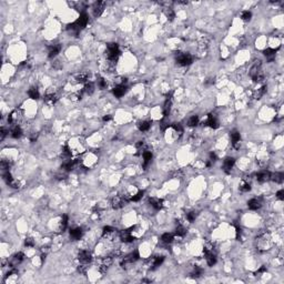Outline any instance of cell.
I'll list each match as a JSON object with an SVG mask.
<instances>
[{
	"instance_id": "obj_44",
	"label": "cell",
	"mask_w": 284,
	"mask_h": 284,
	"mask_svg": "<svg viewBox=\"0 0 284 284\" xmlns=\"http://www.w3.org/2000/svg\"><path fill=\"white\" fill-rule=\"evenodd\" d=\"M98 84H99V87H100L101 89H105V88L107 87V81H105L103 78H99V80H98Z\"/></svg>"
},
{
	"instance_id": "obj_37",
	"label": "cell",
	"mask_w": 284,
	"mask_h": 284,
	"mask_svg": "<svg viewBox=\"0 0 284 284\" xmlns=\"http://www.w3.org/2000/svg\"><path fill=\"white\" fill-rule=\"evenodd\" d=\"M67 225H68V216L64 214V216H62V219H61V226H60V229H61L62 232L66 230Z\"/></svg>"
},
{
	"instance_id": "obj_34",
	"label": "cell",
	"mask_w": 284,
	"mask_h": 284,
	"mask_svg": "<svg viewBox=\"0 0 284 284\" xmlns=\"http://www.w3.org/2000/svg\"><path fill=\"white\" fill-rule=\"evenodd\" d=\"M164 261V257H156L153 259V263H152V266H153V269H156V267H158V266H160L161 264H162V262Z\"/></svg>"
},
{
	"instance_id": "obj_45",
	"label": "cell",
	"mask_w": 284,
	"mask_h": 284,
	"mask_svg": "<svg viewBox=\"0 0 284 284\" xmlns=\"http://www.w3.org/2000/svg\"><path fill=\"white\" fill-rule=\"evenodd\" d=\"M63 154H64V156H71V151H70V149H69L68 146H64V148H63Z\"/></svg>"
},
{
	"instance_id": "obj_32",
	"label": "cell",
	"mask_w": 284,
	"mask_h": 284,
	"mask_svg": "<svg viewBox=\"0 0 284 284\" xmlns=\"http://www.w3.org/2000/svg\"><path fill=\"white\" fill-rule=\"evenodd\" d=\"M202 273H203V270H202L201 267L195 266V267L193 269L192 273H191V276H192V278H195V279H198V278H200V276H201Z\"/></svg>"
},
{
	"instance_id": "obj_24",
	"label": "cell",
	"mask_w": 284,
	"mask_h": 284,
	"mask_svg": "<svg viewBox=\"0 0 284 284\" xmlns=\"http://www.w3.org/2000/svg\"><path fill=\"white\" fill-rule=\"evenodd\" d=\"M21 136H22V130H21L20 127L16 125V127L11 130V137L14 138V139H19Z\"/></svg>"
},
{
	"instance_id": "obj_16",
	"label": "cell",
	"mask_w": 284,
	"mask_h": 284,
	"mask_svg": "<svg viewBox=\"0 0 284 284\" xmlns=\"http://www.w3.org/2000/svg\"><path fill=\"white\" fill-rule=\"evenodd\" d=\"M82 236V230L80 228H74L70 230V238L72 240H80Z\"/></svg>"
},
{
	"instance_id": "obj_40",
	"label": "cell",
	"mask_w": 284,
	"mask_h": 284,
	"mask_svg": "<svg viewBox=\"0 0 284 284\" xmlns=\"http://www.w3.org/2000/svg\"><path fill=\"white\" fill-rule=\"evenodd\" d=\"M115 231V228H112V226H109V225H108V226H105V228H103V236L113 233Z\"/></svg>"
},
{
	"instance_id": "obj_20",
	"label": "cell",
	"mask_w": 284,
	"mask_h": 284,
	"mask_svg": "<svg viewBox=\"0 0 284 284\" xmlns=\"http://www.w3.org/2000/svg\"><path fill=\"white\" fill-rule=\"evenodd\" d=\"M28 96L30 97L31 99H33V100H37V99H39V97H40V93H39V91H38V89L36 87H32L29 89V91H28Z\"/></svg>"
},
{
	"instance_id": "obj_19",
	"label": "cell",
	"mask_w": 284,
	"mask_h": 284,
	"mask_svg": "<svg viewBox=\"0 0 284 284\" xmlns=\"http://www.w3.org/2000/svg\"><path fill=\"white\" fill-rule=\"evenodd\" d=\"M283 178H284V174L282 173V172H276V173H271L270 180L274 181L276 183H281V182L283 181Z\"/></svg>"
},
{
	"instance_id": "obj_14",
	"label": "cell",
	"mask_w": 284,
	"mask_h": 284,
	"mask_svg": "<svg viewBox=\"0 0 284 284\" xmlns=\"http://www.w3.org/2000/svg\"><path fill=\"white\" fill-rule=\"evenodd\" d=\"M127 92V87L124 84H119L118 87H115L113 89V94L117 98H121L122 96H124V93Z\"/></svg>"
},
{
	"instance_id": "obj_18",
	"label": "cell",
	"mask_w": 284,
	"mask_h": 284,
	"mask_svg": "<svg viewBox=\"0 0 284 284\" xmlns=\"http://www.w3.org/2000/svg\"><path fill=\"white\" fill-rule=\"evenodd\" d=\"M247 206H249L250 210L255 211V210H257V209L261 208V203H260V201L257 200V199H251L250 201L247 202Z\"/></svg>"
},
{
	"instance_id": "obj_10",
	"label": "cell",
	"mask_w": 284,
	"mask_h": 284,
	"mask_svg": "<svg viewBox=\"0 0 284 284\" xmlns=\"http://www.w3.org/2000/svg\"><path fill=\"white\" fill-rule=\"evenodd\" d=\"M204 124H205V125H209V127L212 129L219 128V121L216 119V117H213L212 113L208 115V119H206V121L204 122Z\"/></svg>"
},
{
	"instance_id": "obj_49",
	"label": "cell",
	"mask_w": 284,
	"mask_h": 284,
	"mask_svg": "<svg viewBox=\"0 0 284 284\" xmlns=\"http://www.w3.org/2000/svg\"><path fill=\"white\" fill-rule=\"evenodd\" d=\"M210 161H211V162H214V161H216V154L214 153V152H211V153H210Z\"/></svg>"
},
{
	"instance_id": "obj_46",
	"label": "cell",
	"mask_w": 284,
	"mask_h": 284,
	"mask_svg": "<svg viewBox=\"0 0 284 284\" xmlns=\"http://www.w3.org/2000/svg\"><path fill=\"white\" fill-rule=\"evenodd\" d=\"M276 197L279 198L280 200H282V201H283V200H284V190H280V191H278V193H276Z\"/></svg>"
},
{
	"instance_id": "obj_51",
	"label": "cell",
	"mask_w": 284,
	"mask_h": 284,
	"mask_svg": "<svg viewBox=\"0 0 284 284\" xmlns=\"http://www.w3.org/2000/svg\"><path fill=\"white\" fill-rule=\"evenodd\" d=\"M78 271L80 272V273H82V274H86V266H84V265H79Z\"/></svg>"
},
{
	"instance_id": "obj_28",
	"label": "cell",
	"mask_w": 284,
	"mask_h": 284,
	"mask_svg": "<svg viewBox=\"0 0 284 284\" xmlns=\"http://www.w3.org/2000/svg\"><path fill=\"white\" fill-rule=\"evenodd\" d=\"M175 234H177L178 236H184V235L187 234V229L184 228L183 225L179 224L175 228Z\"/></svg>"
},
{
	"instance_id": "obj_1",
	"label": "cell",
	"mask_w": 284,
	"mask_h": 284,
	"mask_svg": "<svg viewBox=\"0 0 284 284\" xmlns=\"http://www.w3.org/2000/svg\"><path fill=\"white\" fill-rule=\"evenodd\" d=\"M175 60H177V63L179 66H182V67H187V66H190L192 63L193 61V57L190 53H182V52H179L175 55Z\"/></svg>"
},
{
	"instance_id": "obj_12",
	"label": "cell",
	"mask_w": 284,
	"mask_h": 284,
	"mask_svg": "<svg viewBox=\"0 0 284 284\" xmlns=\"http://www.w3.org/2000/svg\"><path fill=\"white\" fill-rule=\"evenodd\" d=\"M271 178V172L269 171H261L257 174V180L259 182H266Z\"/></svg>"
},
{
	"instance_id": "obj_22",
	"label": "cell",
	"mask_w": 284,
	"mask_h": 284,
	"mask_svg": "<svg viewBox=\"0 0 284 284\" xmlns=\"http://www.w3.org/2000/svg\"><path fill=\"white\" fill-rule=\"evenodd\" d=\"M45 101H46L48 105H55L56 102L58 101V96L55 93H51V94H47L45 97Z\"/></svg>"
},
{
	"instance_id": "obj_25",
	"label": "cell",
	"mask_w": 284,
	"mask_h": 284,
	"mask_svg": "<svg viewBox=\"0 0 284 284\" xmlns=\"http://www.w3.org/2000/svg\"><path fill=\"white\" fill-rule=\"evenodd\" d=\"M263 53L265 56L266 58H269L270 60H272L275 57V53H276V49H273V48H267L265 50L263 51Z\"/></svg>"
},
{
	"instance_id": "obj_39",
	"label": "cell",
	"mask_w": 284,
	"mask_h": 284,
	"mask_svg": "<svg viewBox=\"0 0 284 284\" xmlns=\"http://www.w3.org/2000/svg\"><path fill=\"white\" fill-rule=\"evenodd\" d=\"M266 89H267V88H266V86H263L261 89H259V91L255 93V98H257V99H261V97L265 94Z\"/></svg>"
},
{
	"instance_id": "obj_52",
	"label": "cell",
	"mask_w": 284,
	"mask_h": 284,
	"mask_svg": "<svg viewBox=\"0 0 284 284\" xmlns=\"http://www.w3.org/2000/svg\"><path fill=\"white\" fill-rule=\"evenodd\" d=\"M111 119H112V117H111V115H105V117H103V119H102V120H103L105 122H108V121H110Z\"/></svg>"
},
{
	"instance_id": "obj_30",
	"label": "cell",
	"mask_w": 284,
	"mask_h": 284,
	"mask_svg": "<svg viewBox=\"0 0 284 284\" xmlns=\"http://www.w3.org/2000/svg\"><path fill=\"white\" fill-rule=\"evenodd\" d=\"M164 14L165 17L168 18V20H170V21H172L174 19V17H175V14H174L173 9H171V8H167V9L164 10Z\"/></svg>"
},
{
	"instance_id": "obj_5",
	"label": "cell",
	"mask_w": 284,
	"mask_h": 284,
	"mask_svg": "<svg viewBox=\"0 0 284 284\" xmlns=\"http://www.w3.org/2000/svg\"><path fill=\"white\" fill-rule=\"evenodd\" d=\"M105 1H97V2H94V5H93V16H94L96 18L100 17L101 14H102V12H103V10H105Z\"/></svg>"
},
{
	"instance_id": "obj_38",
	"label": "cell",
	"mask_w": 284,
	"mask_h": 284,
	"mask_svg": "<svg viewBox=\"0 0 284 284\" xmlns=\"http://www.w3.org/2000/svg\"><path fill=\"white\" fill-rule=\"evenodd\" d=\"M171 127L174 129V131L175 132H178L181 136L182 133H183V128H182V125L180 123H173V124H171Z\"/></svg>"
},
{
	"instance_id": "obj_21",
	"label": "cell",
	"mask_w": 284,
	"mask_h": 284,
	"mask_svg": "<svg viewBox=\"0 0 284 284\" xmlns=\"http://www.w3.org/2000/svg\"><path fill=\"white\" fill-rule=\"evenodd\" d=\"M151 121H142V122H139V124H138V128H139V130L140 131H142V132H144V131H148L149 129H150V127H151Z\"/></svg>"
},
{
	"instance_id": "obj_8",
	"label": "cell",
	"mask_w": 284,
	"mask_h": 284,
	"mask_svg": "<svg viewBox=\"0 0 284 284\" xmlns=\"http://www.w3.org/2000/svg\"><path fill=\"white\" fill-rule=\"evenodd\" d=\"M234 163H235V159L232 158V156H229L224 160V163H223V170H224L225 173L229 174L231 172V170L233 168Z\"/></svg>"
},
{
	"instance_id": "obj_9",
	"label": "cell",
	"mask_w": 284,
	"mask_h": 284,
	"mask_svg": "<svg viewBox=\"0 0 284 284\" xmlns=\"http://www.w3.org/2000/svg\"><path fill=\"white\" fill-rule=\"evenodd\" d=\"M128 199H124V197H115L112 200V206L113 209H120L127 203Z\"/></svg>"
},
{
	"instance_id": "obj_36",
	"label": "cell",
	"mask_w": 284,
	"mask_h": 284,
	"mask_svg": "<svg viewBox=\"0 0 284 284\" xmlns=\"http://www.w3.org/2000/svg\"><path fill=\"white\" fill-rule=\"evenodd\" d=\"M4 180H5L6 183L8 184V185H10V184L14 182V178H12V175H11V173H10L9 171H6V173L4 174Z\"/></svg>"
},
{
	"instance_id": "obj_27",
	"label": "cell",
	"mask_w": 284,
	"mask_h": 284,
	"mask_svg": "<svg viewBox=\"0 0 284 284\" xmlns=\"http://www.w3.org/2000/svg\"><path fill=\"white\" fill-rule=\"evenodd\" d=\"M77 80H78V82L80 83H87L88 80H89V76H88V74H86V72H81V74H79L78 76H77Z\"/></svg>"
},
{
	"instance_id": "obj_50",
	"label": "cell",
	"mask_w": 284,
	"mask_h": 284,
	"mask_svg": "<svg viewBox=\"0 0 284 284\" xmlns=\"http://www.w3.org/2000/svg\"><path fill=\"white\" fill-rule=\"evenodd\" d=\"M264 272H266V267L265 266H261L259 270L257 271V273L255 274H261V273H264Z\"/></svg>"
},
{
	"instance_id": "obj_7",
	"label": "cell",
	"mask_w": 284,
	"mask_h": 284,
	"mask_svg": "<svg viewBox=\"0 0 284 284\" xmlns=\"http://www.w3.org/2000/svg\"><path fill=\"white\" fill-rule=\"evenodd\" d=\"M230 136H231V139H232V144L235 149H239L240 148V140H241V136H240V132L238 130H232L230 132Z\"/></svg>"
},
{
	"instance_id": "obj_47",
	"label": "cell",
	"mask_w": 284,
	"mask_h": 284,
	"mask_svg": "<svg viewBox=\"0 0 284 284\" xmlns=\"http://www.w3.org/2000/svg\"><path fill=\"white\" fill-rule=\"evenodd\" d=\"M235 230H236V239L240 240L241 238V234H242V229L240 226H235Z\"/></svg>"
},
{
	"instance_id": "obj_3",
	"label": "cell",
	"mask_w": 284,
	"mask_h": 284,
	"mask_svg": "<svg viewBox=\"0 0 284 284\" xmlns=\"http://www.w3.org/2000/svg\"><path fill=\"white\" fill-rule=\"evenodd\" d=\"M139 257H140L139 252H138V251H134V252H132L131 254H129L127 257H124V260L121 262V265H122V267H127L129 264H132L133 262L138 261Z\"/></svg>"
},
{
	"instance_id": "obj_33",
	"label": "cell",
	"mask_w": 284,
	"mask_h": 284,
	"mask_svg": "<svg viewBox=\"0 0 284 284\" xmlns=\"http://www.w3.org/2000/svg\"><path fill=\"white\" fill-rule=\"evenodd\" d=\"M250 190H251V184L247 181H243L242 184L240 185V191L241 192H249Z\"/></svg>"
},
{
	"instance_id": "obj_15",
	"label": "cell",
	"mask_w": 284,
	"mask_h": 284,
	"mask_svg": "<svg viewBox=\"0 0 284 284\" xmlns=\"http://www.w3.org/2000/svg\"><path fill=\"white\" fill-rule=\"evenodd\" d=\"M60 50H61V46H60V45H53V46H50L49 47V53H48V57H49L50 59L55 58L56 56L60 52Z\"/></svg>"
},
{
	"instance_id": "obj_53",
	"label": "cell",
	"mask_w": 284,
	"mask_h": 284,
	"mask_svg": "<svg viewBox=\"0 0 284 284\" xmlns=\"http://www.w3.org/2000/svg\"><path fill=\"white\" fill-rule=\"evenodd\" d=\"M142 282H143V283H150L151 281H150V280H147V279H143L142 280Z\"/></svg>"
},
{
	"instance_id": "obj_13",
	"label": "cell",
	"mask_w": 284,
	"mask_h": 284,
	"mask_svg": "<svg viewBox=\"0 0 284 284\" xmlns=\"http://www.w3.org/2000/svg\"><path fill=\"white\" fill-rule=\"evenodd\" d=\"M149 202L156 210H161L163 206V200L162 199H156V198H150Z\"/></svg>"
},
{
	"instance_id": "obj_42",
	"label": "cell",
	"mask_w": 284,
	"mask_h": 284,
	"mask_svg": "<svg viewBox=\"0 0 284 284\" xmlns=\"http://www.w3.org/2000/svg\"><path fill=\"white\" fill-rule=\"evenodd\" d=\"M187 219H188L189 222H194L197 219V213L195 212H189L187 214Z\"/></svg>"
},
{
	"instance_id": "obj_48",
	"label": "cell",
	"mask_w": 284,
	"mask_h": 284,
	"mask_svg": "<svg viewBox=\"0 0 284 284\" xmlns=\"http://www.w3.org/2000/svg\"><path fill=\"white\" fill-rule=\"evenodd\" d=\"M0 133H1V137H0V139H1V140H4V139H5V137L7 136V130H6L5 128H1V131H0Z\"/></svg>"
},
{
	"instance_id": "obj_4",
	"label": "cell",
	"mask_w": 284,
	"mask_h": 284,
	"mask_svg": "<svg viewBox=\"0 0 284 284\" xmlns=\"http://www.w3.org/2000/svg\"><path fill=\"white\" fill-rule=\"evenodd\" d=\"M136 226H131L130 229L128 230H123L121 233H120V238H121V240L123 241V242H132V241H134V238H133L132 235V230L134 229Z\"/></svg>"
},
{
	"instance_id": "obj_2",
	"label": "cell",
	"mask_w": 284,
	"mask_h": 284,
	"mask_svg": "<svg viewBox=\"0 0 284 284\" xmlns=\"http://www.w3.org/2000/svg\"><path fill=\"white\" fill-rule=\"evenodd\" d=\"M108 59L110 61H117V59L119 58L120 56V50H119V46L117 43H109L108 45Z\"/></svg>"
},
{
	"instance_id": "obj_31",
	"label": "cell",
	"mask_w": 284,
	"mask_h": 284,
	"mask_svg": "<svg viewBox=\"0 0 284 284\" xmlns=\"http://www.w3.org/2000/svg\"><path fill=\"white\" fill-rule=\"evenodd\" d=\"M199 124V117L198 115H192L188 121L189 127H197Z\"/></svg>"
},
{
	"instance_id": "obj_26",
	"label": "cell",
	"mask_w": 284,
	"mask_h": 284,
	"mask_svg": "<svg viewBox=\"0 0 284 284\" xmlns=\"http://www.w3.org/2000/svg\"><path fill=\"white\" fill-rule=\"evenodd\" d=\"M173 234L171 233H164L162 234V236H161V240H162V242L163 243H167V244H170V243H172V241H173Z\"/></svg>"
},
{
	"instance_id": "obj_41",
	"label": "cell",
	"mask_w": 284,
	"mask_h": 284,
	"mask_svg": "<svg viewBox=\"0 0 284 284\" xmlns=\"http://www.w3.org/2000/svg\"><path fill=\"white\" fill-rule=\"evenodd\" d=\"M143 194H144V192H143V191H139V192H138L136 195H133L132 198H130V201H133V202L139 201V200H140V199L143 197Z\"/></svg>"
},
{
	"instance_id": "obj_23",
	"label": "cell",
	"mask_w": 284,
	"mask_h": 284,
	"mask_svg": "<svg viewBox=\"0 0 284 284\" xmlns=\"http://www.w3.org/2000/svg\"><path fill=\"white\" fill-rule=\"evenodd\" d=\"M23 259H25V255H23L22 252H18L16 253L14 255V257H12V264H19V263H21V262L23 261ZM11 264V265H12Z\"/></svg>"
},
{
	"instance_id": "obj_43",
	"label": "cell",
	"mask_w": 284,
	"mask_h": 284,
	"mask_svg": "<svg viewBox=\"0 0 284 284\" xmlns=\"http://www.w3.org/2000/svg\"><path fill=\"white\" fill-rule=\"evenodd\" d=\"M25 245L28 247H32L33 245H35V241H33V239L31 238H27L26 239V241H25Z\"/></svg>"
},
{
	"instance_id": "obj_17",
	"label": "cell",
	"mask_w": 284,
	"mask_h": 284,
	"mask_svg": "<svg viewBox=\"0 0 284 284\" xmlns=\"http://www.w3.org/2000/svg\"><path fill=\"white\" fill-rule=\"evenodd\" d=\"M142 156H143V167L147 168L152 160V152L149 151V150H146V151H143Z\"/></svg>"
},
{
	"instance_id": "obj_35",
	"label": "cell",
	"mask_w": 284,
	"mask_h": 284,
	"mask_svg": "<svg viewBox=\"0 0 284 284\" xmlns=\"http://www.w3.org/2000/svg\"><path fill=\"white\" fill-rule=\"evenodd\" d=\"M84 91L87 92L88 94H92L94 91V86L92 82H87L84 84Z\"/></svg>"
},
{
	"instance_id": "obj_11",
	"label": "cell",
	"mask_w": 284,
	"mask_h": 284,
	"mask_svg": "<svg viewBox=\"0 0 284 284\" xmlns=\"http://www.w3.org/2000/svg\"><path fill=\"white\" fill-rule=\"evenodd\" d=\"M88 21H89L88 14H86V12H81V14H80V17H79L78 20L76 21V23L78 25V27L80 28V29H82V28H84L87 26Z\"/></svg>"
},
{
	"instance_id": "obj_29",
	"label": "cell",
	"mask_w": 284,
	"mask_h": 284,
	"mask_svg": "<svg viewBox=\"0 0 284 284\" xmlns=\"http://www.w3.org/2000/svg\"><path fill=\"white\" fill-rule=\"evenodd\" d=\"M241 18H242L243 21H250L251 20V18H252V12L251 11H249V10H245V11H242V14H241Z\"/></svg>"
},
{
	"instance_id": "obj_6",
	"label": "cell",
	"mask_w": 284,
	"mask_h": 284,
	"mask_svg": "<svg viewBox=\"0 0 284 284\" xmlns=\"http://www.w3.org/2000/svg\"><path fill=\"white\" fill-rule=\"evenodd\" d=\"M78 259L79 261L81 262V263H83V264H87V263H89V262L91 261V253L89 252V251H86V250H82V251H80L78 254Z\"/></svg>"
}]
</instances>
